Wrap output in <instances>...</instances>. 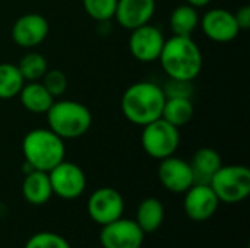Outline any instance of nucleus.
Masks as SVG:
<instances>
[{"instance_id": "obj_30", "label": "nucleus", "mask_w": 250, "mask_h": 248, "mask_svg": "<svg viewBox=\"0 0 250 248\" xmlns=\"http://www.w3.org/2000/svg\"><path fill=\"white\" fill-rule=\"evenodd\" d=\"M155 1H157V0H155Z\"/></svg>"}, {"instance_id": "obj_8", "label": "nucleus", "mask_w": 250, "mask_h": 248, "mask_svg": "<svg viewBox=\"0 0 250 248\" xmlns=\"http://www.w3.org/2000/svg\"><path fill=\"white\" fill-rule=\"evenodd\" d=\"M86 210L92 222L103 227L123 216L125 199L116 189L101 187L91 193Z\"/></svg>"}, {"instance_id": "obj_2", "label": "nucleus", "mask_w": 250, "mask_h": 248, "mask_svg": "<svg viewBox=\"0 0 250 248\" xmlns=\"http://www.w3.org/2000/svg\"><path fill=\"white\" fill-rule=\"evenodd\" d=\"M166 102L164 91L154 82H136L122 95L120 107L125 118L139 127H144L161 118Z\"/></svg>"}, {"instance_id": "obj_17", "label": "nucleus", "mask_w": 250, "mask_h": 248, "mask_svg": "<svg viewBox=\"0 0 250 248\" xmlns=\"http://www.w3.org/2000/svg\"><path fill=\"white\" fill-rule=\"evenodd\" d=\"M189 164L192 167L195 183L209 184L212 175L221 168L223 159H221V155L215 149L201 148L193 153V158Z\"/></svg>"}, {"instance_id": "obj_22", "label": "nucleus", "mask_w": 250, "mask_h": 248, "mask_svg": "<svg viewBox=\"0 0 250 248\" xmlns=\"http://www.w3.org/2000/svg\"><path fill=\"white\" fill-rule=\"evenodd\" d=\"M25 79L13 63H0V99H12L19 95Z\"/></svg>"}, {"instance_id": "obj_28", "label": "nucleus", "mask_w": 250, "mask_h": 248, "mask_svg": "<svg viewBox=\"0 0 250 248\" xmlns=\"http://www.w3.org/2000/svg\"><path fill=\"white\" fill-rule=\"evenodd\" d=\"M234 18H236V22L240 28V31H248L250 28V6L249 4H245L242 7H239L236 12H234Z\"/></svg>"}, {"instance_id": "obj_18", "label": "nucleus", "mask_w": 250, "mask_h": 248, "mask_svg": "<svg viewBox=\"0 0 250 248\" xmlns=\"http://www.w3.org/2000/svg\"><path fill=\"white\" fill-rule=\"evenodd\" d=\"M18 96L22 107L32 114H45L54 102L53 95L40 80L25 82Z\"/></svg>"}, {"instance_id": "obj_27", "label": "nucleus", "mask_w": 250, "mask_h": 248, "mask_svg": "<svg viewBox=\"0 0 250 248\" xmlns=\"http://www.w3.org/2000/svg\"><path fill=\"white\" fill-rule=\"evenodd\" d=\"M166 98H192L193 85L189 80H179V79H168L164 86Z\"/></svg>"}, {"instance_id": "obj_12", "label": "nucleus", "mask_w": 250, "mask_h": 248, "mask_svg": "<svg viewBox=\"0 0 250 248\" xmlns=\"http://www.w3.org/2000/svg\"><path fill=\"white\" fill-rule=\"evenodd\" d=\"M199 25L208 39L220 44L234 41L242 32L236 22L234 12L223 7L208 10L199 20Z\"/></svg>"}, {"instance_id": "obj_26", "label": "nucleus", "mask_w": 250, "mask_h": 248, "mask_svg": "<svg viewBox=\"0 0 250 248\" xmlns=\"http://www.w3.org/2000/svg\"><path fill=\"white\" fill-rule=\"evenodd\" d=\"M41 83L53 95V98L62 96L66 92V89H67V77L59 69H48L45 72V75L42 76V82Z\"/></svg>"}, {"instance_id": "obj_19", "label": "nucleus", "mask_w": 250, "mask_h": 248, "mask_svg": "<svg viewBox=\"0 0 250 248\" xmlns=\"http://www.w3.org/2000/svg\"><path fill=\"white\" fill-rule=\"evenodd\" d=\"M164 216H166V209L163 202L157 197H146L139 203L136 209L135 222L146 235V234H154L155 231L160 229V227L164 222Z\"/></svg>"}, {"instance_id": "obj_14", "label": "nucleus", "mask_w": 250, "mask_h": 248, "mask_svg": "<svg viewBox=\"0 0 250 248\" xmlns=\"http://www.w3.org/2000/svg\"><path fill=\"white\" fill-rule=\"evenodd\" d=\"M50 31L48 20L40 13H25L19 16L10 31L13 42L22 48L38 47L47 38Z\"/></svg>"}, {"instance_id": "obj_23", "label": "nucleus", "mask_w": 250, "mask_h": 248, "mask_svg": "<svg viewBox=\"0 0 250 248\" xmlns=\"http://www.w3.org/2000/svg\"><path fill=\"white\" fill-rule=\"evenodd\" d=\"M18 69L22 73L25 82H37L41 80L48 70V63L42 54L37 51H29L19 60Z\"/></svg>"}, {"instance_id": "obj_1", "label": "nucleus", "mask_w": 250, "mask_h": 248, "mask_svg": "<svg viewBox=\"0 0 250 248\" xmlns=\"http://www.w3.org/2000/svg\"><path fill=\"white\" fill-rule=\"evenodd\" d=\"M168 79L193 82L202 72L204 56L192 37L173 35L166 39L158 57Z\"/></svg>"}, {"instance_id": "obj_3", "label": "nucleus", "mask_w": 250, "mask_h": 248, "mask_svg": "<svg viewBox=\"0 0 250 248\" xmlns=\"http://www.w3.org/2000/svg\"><path fill=\"white\" fill-rule=\"evenodd\" d=\"M22 153L25 162L38 171L48 172L57 164L64 161V140L50 129H32L22 140Z\"/></svg>"}, {"instance_id": "obj_4", "label": "nucleus", "mask_w": 250, "mask_h": 248, "mask_svg": "<svg viewBox=\"0 0 250 248\" xmlns=\"http://www.w3.org/2000/svg\"><path fill=\"white\" fill-rule=\"evenodd\" d=\"M45 115L48 129L63 140L82 137L88 133L92 124V114L89 108L73 99L54 101Z\"/></svg>"}, {"instance_id": "obj_21", "label": "nucleus", "mask_w": 250, "mask_h": 248, "mask_svg": "<svg viewBox=\"0 0 250 248\" xmlns=\"http://www.w3.org/2000/svg\"><path fill=\"white\" fill-rule=\"evenodd\" d=\"M199 13L196 7L185 3L173 9L170 15V29L173 35L192 37V34L199 26Z\"/></svg>"}, {"instance_id": "obj_16", "label": "nucleus", "mask_w": 250, "mask_h": 248, "mask_svg": "<svg viewBox=\"0 0 250 248\" xmlns=\"http://www.w3.org/2000/svg\"><path fill=\"white\" fill-rule=\"evenodd\" d=\"M22 196L32 206L45 205L53 196L48 172L38 170L26 172L22 181Z\"/></svg>"}, {"instance_id": "obj_15", "label": "nucleus", "mask_w": 250, "mask_h": 248, "mask_svg": "<svg viewBox=\"0 0 250 248\" xmlns=\"http://www.w3.org/2000/svg\"><path fill=\"white\" fill-rule=\"evenodd\" d=\"M155 0H117L114 19L125 29H135L151 22L155 13Z\"/></svg>"}, {"instance_id": "obj_29", "label": "nucleus", "mask_w": 250, "mask_h": 248, "mask_svg": "<svg viewBox=\"0 0 250 248\" xmlns=\"http://www.w3.org/2000/svg\"><path fill=\"white\" fill-rule=\"evenodd\" d=\"M186 3L198 9V7H205V6H208V4L211 3V0H186Z\"/></svg>"}, {"instance_id": "obj_11", "label": "nucleus", "mask_w": 250, "mask_h": 248, "mask_svg": "<svg viewBox=\"0 0 250 248\" xmlns=\"http://www.w3.org/2000/svg\"><path fill=\"white\" fill-rule=\"evenodd\" d=\"M220 208V200L209 184H193L185 191L183 209L186 216L193 222L211 219Z\"/></svg>"}, {"instance_id": "obj_6", "label": "nucleus", "mask_w": 250, "mask_h": 248, "mask_svg": "<svg viewBox=\"0 0 250 248\" xmlns=\"http://www.w3.org/2000/svg\"><path fill=\"white\" fill-rule=\"evenodd\" d=\"M141 145L145 153L154 159H164L176 153L180 146V130L163 118L142 127Z\"/></svg>"}, {"instance_id": "obj_25", "label": "nucleus", "mask_w": 250, "mask_h": 248, "mask_svg": "<svg viewBox=\"0 0 250 248\" xmlns=\"http://www.w3.org/2000/svg\"><path fill=\"white\" fill-rule=\"evenodd\" d=\"M23 248H72V246L60 234L41 231L34 234L31 238H28Z\"/></svg>"}, {"instance_id": "obj_20", "label": "nucleus", "mask_w": 250, "mask_h": 248, "mask_svg": "<svg viewBox=\"0 0 250 248\" xmlns=\"http://www.w3.org/2000/svg\"><path fill=\"white\" fill-rule=\"evenodd\" d=\"M195 107L192 98H166L161 118L180 129L192 121Z\"/></svg>"}, {"instance_id": "obj_13", "label": "nucleus", "mask_w": 250, "mask_h": 248, "mask_svg": "<svg viewBox=\"0 0 250 248\" xmlns=\"http://www.w3.org/2000/svg\"><path fill=\"white\" fill-rule=\"evenodd\" d=\"M157 174L161 186L176 194L185 193L195 184L190 164L174 155L160 161Z\"/></svg>"}, {"instance_id": "obj_9", "label": "nucleus", "mask_w": 250, "mask_h": 248, "mask_svg": "<svg viewBox=\"0 0 250 248\" xmlns=\"http://www.w3.org/2000/svg\"><path fill=\"white\" fill-rule=\"evenodd\" d=\"M145 234L133 219L119 218L101 227L100 243L103 248H141Z\"/></svg>"}, {"instance_id": "obj_7", "label": "nucleus", "mask_w": 250, "mask_h": 248, "mask_svg": "<svg viewBox=\"0 0 250 248\" xmlns=\"http://www.w3.org/2000/svg\"><path fill=\"white\" fill-rule=\"evenodd\" d=\"M48 178L53 196H57L63 200L79 199L86 189V175L75 162L62 161L48 171Z\"/></svg>"}, {"instance_id": "obj_5", "label": "nucleus", "mask_w": 250, "mask_h": 248, "mask_svg": "<svg viewBox=\"0 0 250 248\" xmlns=\"http://www.w3.org/2000/svg\"><path fill=\"white\" fill-rule=\"evenodd\" d=\"M220 203L234 205L250 194V170L245 165H221L209 181Z\"/></svg>"}, {"instance_id": "obj_24", "label": "nucleus", "mask_w": 250, "mask_h": 248, "mask_svg": "<svg viewBox=\"0 0 250 248\" xmlns=\"http://www.w3.org/2000/svg\"><path fill=\"white\" fill-rule=\"evenodd\" d=\"M82 4L89 18L97 22H107L114 18L117 0H82Z\"/></svg>"}, {"instance_id": "obj_10", "label": "nucleus", "mask_w": 250, "mask_h": 248, "mask_svg": "<svg viewBox=\"0 0 250 248\" xmlns=\"http://www.w3.org/2000/svg\"><path fill=\"white\" fill-rule=\"evenodd\" d=\"M164 42L166 38L163 31L146 23L130 31L129 51L141 63H154L158 60Z\"/></svg>"}]
</instances>
